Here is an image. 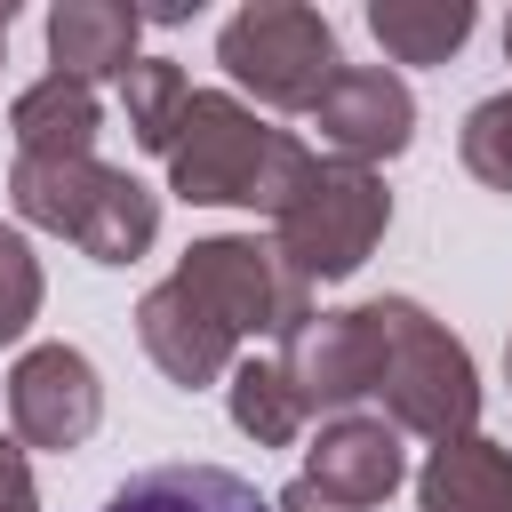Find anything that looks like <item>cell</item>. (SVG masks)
<instances>
[{
    "mask_svg": "<svg viewBox=\"0 0 512 512\" xmlns=\"http://www.w3.org/2000/svg\"><path fill=\"white\" fill-rule=\"evenodd\" d=\"M104 512H272V504L256 480L224 464H144L104 496Z\"/></svg>",
    "mask_w": 512,
    "mask_h": 512,
    "instance_id": "cell-1",
    "label": "cell"
}]
</instances>
